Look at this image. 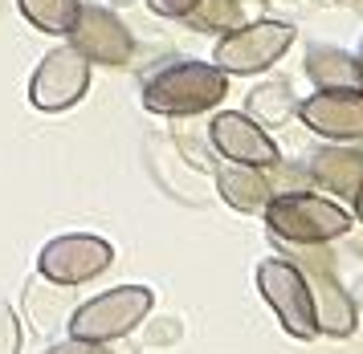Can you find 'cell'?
<instances>
[{
	"label": "cell",
	"mask_w": 363,
	"mask_h": 354,
	"mask_svg": "<svg viewBox=\"0 0 363 354\" xmlns=\"http://www.w3.org/2000/svg\"><path fill=\"white\" fill-rule=\"evenodd\" d=\"M229 94V74L213 62L196 57H176V62L155 65L143 78V106L164 118H196L216 110Z\"/></svg>",
	"instance_id": "1"
},
{
	"label": "cell",
	"mask_w": 363,
	"mask_h": 354,
	"mask_svg": "<svg viewBox=\"0 0 363 354\" xmlns=\"http://www.w3.org/2000/svg\"><path fill=\"white\" fill-rule=\"evenodd\" d=\"M281 257L294 261L298 273L306 277L318 334L351 338L355 326H359V306L351 302V290H347L343 281H339V273H335V257H330L327 244H281Z\"/></svg>",
	"instance_id": "2"
},
{
	"label": "cell",
	"mask_w": 363,
	"mask_h": 354,
	"mask_svg": "<svg viewBox=\"0 0 363 354\" xmlns=\"http://www.w3.org/2000/svg\"><path fill=\"white\" fill-rule=\"evenodd\" d=\"M262 216H265L269 236L281 244H330L355 228V216L339 200H327L314 188L311 192L274 195Z\"/></svg>",
	"instance_id": "3"
},
{
	"label": "cell",
	"mask_w": 363,
	"mask_h": 354,
	"mask_svg": "<svg viewBox=\"0 0 363 354\" xmlns=\"http://www.w3.org/2000/svg\"><path fill=\"white\" fill-rule=\"evenodd\" d=\"M294 25H286V21H253L245 29H233L225 33L213 49V65L216 69H225L229 78H253V74H265V69H274V65L290 53L294 45Z\"/></svg>",
	"instance_id": "4"
},
{
	"label": "cell",
	"mask_w": 363,
	"mask_h": 354,
	"mask_svg": "<svg viewBox=\"0 0 363 354\" xmlns=\"http://www.w3.org/2000/svg\"><path fill=\"white\" fill-rule=\"evenodd\" d=\"M155 306V293L147 285H118V290H106L99 297H90L69 314V334L86 342H115L127 338L135 326L143 322Z\"/></svg>",
	"instance_id": "5"
},
{
	"label": "cell",
	"mask_w": 363,
	"mask_h": 354,
	"mask_svg": "<svg viewBox=\"0 0 363 354\" xmlns=\"http://www.w3.org/2000/svg\"><path fill=\"white\" fill-rule=\"evenodd\" d=\"M111 261H115L111 241H102L94 232H66V236H53L41 249L37 273L45 277L50 285L74 290V285H86V281H94L99 273H106Z\"/></svg>",
	"instance_id": "6"
},
{
	"label": "cell",
	"mask_w": 363,
	"mask_h": 354,
	"mask_svg": "<svg viewBox=\"0 0 363 354\" xmlns=\"http://www.w3.org/2000/svg\"><path fill=\"white\" fill-rule=\"evenodd\" d=\"M90 69H94V65L86 62L69 41L66 45H53L50 53L37 62L33 78H29V102L45 114L78 106L86 98V90H90Z\"/></svg>",
	"instance_id": "7"
},
{
	"label": "cell",
	"mask_w": 363,
	"mask_h": 354,
	"mask_svg": "<svg viewBox=\"0 0 363 354\" xmlns=\"http://www.w3.org/2000/svg\"><path fill=\"white\" fill-rule=\"evenodd\" d=\"M257 290H262L265 306L274 309V318L281 322L286 334H294V338H314L318 334L311 290H306V277L298 273L294 261H286V257L262 261L257 265Z\"/></svg>",
	"instance_id": "8"
},
{
	"label": "cell",
	"mask_w": 363,
	"mask_h": 354,
	"mask_svg": "<svg viewBox=\"0 0 363 354\" xmlns=\"http://www.w3.org/2000/svg\"><path fill=\"white\" fill-rule=\"evenodd\" d=\"M69 45L82 53L90 65H106V69H123L135 57V37L123 25V16L106 4H82L78 21L66 37Z\"/></svg>",
	"instance_id": "9"
},
{
	"label": "cell",
	"mask_w": 363,
	"mask_h": 354,
	"mask_svg": "<svg viewBox=\"0 0 363 354\" xmlns=\"http://www.w3.org/2000/svg\"><path fill=\"white\" fill-rule=\"evenodd\" d=\"M298 118L327 143H363V90H314L298 102Z\"/></svg>",
	"instance_id": "10"
},
{
	"label": "cell",
	"mask_w": 363,
	"mask_h": 354,
	"mask_svg": "<svg viewBox=\"0 0 363 354\" xmlns=\"http://www.w3.org/2000/svg\"><path fill=\"white\" fill-rule=\"evenodd\" d=\"M208 139H213V151L229 163H249V167H269V163L281 159L274 135L253 122L245 110H216L213 122H208Z\"/></svg>",
	"instance_id": "11"
},
{
	"label": "cell",
	"mask_w": 363,
	"mask_h": 354,
	"mask_svg": "<svg viewBox=\"0 0 363 354\" xmlns=\"http://www.w3.org/2000/svg\"><path fill=\"white\" fill-rule=\"evenodd\" d=\"M306 171H311L314 188H323L327 195L335 200H355L363 183V147H351V143H327L311 151L306 159Z\"/></svg>",
	"instance_id": "12"
},
{
	"label": "cell",
	"mask_w": 363,
	"mask_h": 354,
	"mask_svg": "<svg viewBox=\"0 0 363 354\" xmlns=\"http://www.w3.org/2000/svg\"><path fill=\"white\" fill-rule=\"evenodd\" d=\"M213 176H216V192H220V200H225L229 208L245 212V216L265 212V204L274 200V192H269V179H265V167H249V163L220 159Z\"/></svg>",
	"instance_id": "13"
},
{
	"label": "cell",
	"mask_w": 363,
	"mask_h": 354,
	"mask_svg": "<svg viewBox=\"0 0 363 354\" xmlns=\"http://www.w3.org/2000/svg\"><path fill=\"white\" fill-rule=\"evenodd\" d=\"M302 69L314 81V90H363V69L355 53H343L339 45L311 41L302 53Z\"/></svg>",
	"instance_id": "14"
},
{
	"label": "cell",
	"mask_w": 363,
	"mask_h": 354,
	"mask_svg": "<svg viewBox=\"0 0 363 354\" xmlns=\"http://www.w3.org/2000/svg\"><path fill=\"white\" fill-rule=\"evenodd\" d=\"M265 16V0H200L192 13L184 16L196 33H216L225 37L233 29H245Z\"/></svg>",
	"instance_id": "15"
},
{
	"label": "cell",
	"mask_w": 363,
	"mask_h": 354,
	"mask_svg": "<svg viewBox=\"0 0 363 354\" xmlns=\"http://www.w3.org/2000/svg\"><path fill=\"white\" fill-rule=\"evenodd\" d=\"M245 114L253 122H262L265 130L290 122L298 114V98H294V90H290V81L269 78V81H262V86H253L249 98H245Z\"/></svg>",
	"instance_id": "16"
},
{
	"label": "cell",
	"mask_w": 363,
	"mask_h": 354,
	"mask_svg": "<svg viewBox=\"0 0 363 354\" xmlns=\"http://www.w3.org/2000/svg\"><path fill=\"white\" fill-rule=\"evenodd\" d=\"M17 8L33 29L50 33V37H69L82 0H17Z\"/></svg>",
	"instance_id": "17"
},
{
	"label": "cell",
	"mask_w": 363,
	"mask_h": 354,
	"mask_svg": "<svg viewBox=\"0 0 363 354\" xmlns=\"http://www.w3.org/2000/svg\"><path fill=\"white\" fill-rule=\"evenodd\" d=\"M45 281V277H41ZM29 314H33V322L41 330H53L57 322H69V314L74 309L66 306V297L57 290H50V281L45 285H29Z\"/></svg>",
	"instance_id": "18"
},
{
	"label": "cell",
	"mask_w": 363,
	"mask_h": 354,
	"mask_svg": "<svg viewBox=\"0 0 363 354\" xmlns=\"http://www.w3.org/2000/svg\"><path fill=\"white\" fill-rule=\"evenodd\" d=\"M265 179H269V192L274 195H290V192H311L314 179L306 171V163H294V159H278L265 167Z\"/></svg>",
	"instance_id": "19"
},
{
	"label": "cell",
	"mask_w": 363,
	"mask_h": 354,
	"mask_svg": "<svg viewBox=\"0 0 363 354\" xmlns=\"http://www.w3.org/2000/svg\"><path fill=\"white\" fill-rule=\"evenodd\" d=\"M0 354H21V318L4 302H0Z\"/></svg>",
	"instance_id": "20"
},
{
	"label": "cell",
	"mask_w": 363,
	"mask_h": 354,
	"mask_svg": "<svg viewBox=\"0 0 363 354\" xmlns=\"http://www.w3.org/2000/svg\"><path fill=\"white\" fill-rule=\"evenodd\" d=\"M45 354H115V350H111V342H86L69 334L66 342H53Z\"/></svg>",
	"instance_id": "21"
},
{
	"label": "cell",
	"mask_w": 363,
	"mask_h": 354,
	"mask_svg": "<svg viewBox=\"0 0 363 354\" xmlns=\"http://www.w3.org/2000/svg\"><path fill=\"white\" fill-rule=\"evenodd\" d=\"M143 4H147L155 16H164V21H184L200 0H143Z\"/></svg>",
	"instance_id": "22"
},
{
	"label": "cell",
	"mask_w": 363,
	"mask_h": 354,
	"mask_svg": "<svg viewBox=\"0 0 363 354\" xmlns=\"http://www.w3.org/2000/svg\"><path fill=\"white\" fill-rule=\"evenodd\" d=\"M351 216L363 224V183H359V192H355V200H351Z\"/></svg>",
	"instance_id": "23"
},
{
	"label": "cell",
	"mask_w": 363,
	"mask_h": 354,
	"mask_svg": "<svg viewBox=\"0 0 363 354\" xmlns=\"http://www.w3.org/2000/svg\"><path fill=\"white\" fill-rule=\"evenodd\" d=\"M351 302H355V306H363V281H359V293H351Z\"/></svg>",
	"instance_id": "24"
},
{
	"label": "cell",
	"mask_w": 363,
	"mask_h": 354,
	"mask_svg": "<svg viewBox=\"0 0 363 354\" xmlns=\"http://www.w3.org/2000/svg\"><path fill=\"white\" fill-rule=\"evenodd\" d=\"M355 62H359V69H363V37H359V49H355Z\"/></svg>",
	"instance_id": "25"
},
{
	"label": "cell",
	"mask_w": 363,
	"mask_h": 354,
	"mask_svg": "<svg viewBox=\"0 0 363 354\" xmlns=\"http://www.w3.org/2000/svg\"><path fill=\"white\" fill-rule=\"evenodd\" d=\"M351 8H359V13H363V0H351Z\"/></svg>",
	"instance_id": "26"
},
{
	"label": "cell",
	"mask_w": 363,
	"mask_h": 354,
	"mask_svg": "<svg viewBox=\"0 0 363 354\" xmlns=\"http://www.w3.org/2000/svg\"><path fill=\"white\" fill-rule=\"evenodd\" d=\"M355 249H359V253H363V236H355Z\"/></svg>",
	"instance_id": "27"
},
{
	"label": "cell",
	"mask_w": 363,
	"mask_h": 354,
	"mask_svg": "<svg viewBox=\"0 0 363 354\" xmlns=\"http://www.w3.org/2000/svg\"><path fill=\"white\" fill-rule=\"evenodd\" d=\"M343 4H351V0H343Z\"/></svg>",
	"instance_id": "28"
}]
</instances>
